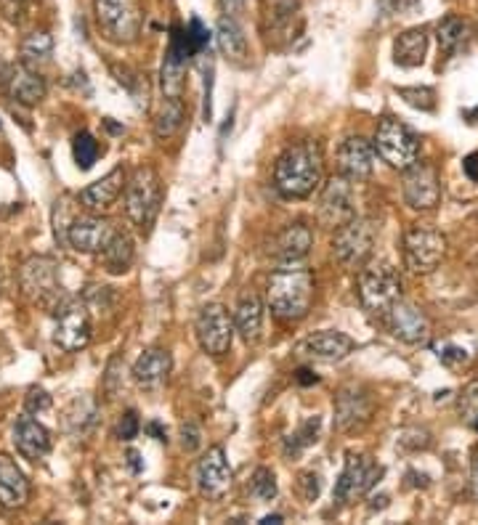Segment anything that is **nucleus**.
<instances>
[{"label": "nucleus", "instance_id": "f257e3e1", "mask_svg": "<svg viewBox=\"0 0 478 525\" xmlns=\"http://www.w3.org/2000/svg\"><path fill=\"white\" fill-rule=\"evenodd\" d=\"M324 175L322 146L317 141H301V144L287 146L279 154L277 168H274V186L282 197L306 199L314 194Z\"/></svg>", "mask_w": 478, "mask_h": 525}, {"label": "nucleus", "instance_id": "f03ea898", "mask_svg": "<svg viewBox=\"0 0 478 525\" xmlns=\"http://www.w3.org/2000/svg\"><path fill=\"white\" fill-rule=\"evenodd\" d=\"M271 313L282 321L303 319L314 300V274L306 268L282 266L274 271L269 279V292H266Z\"/></svg>", "mask_w": 478, "mask_h": 525}, {"label": "nucleus", "instance_id": "7ed1b4c3", "mask_svg": "<svg viewBox=\"0 0 478 525\" xmlns=\"http://www.w3.org/2000/svg\"><path fill=\"white\" fill-rule=\"evenodd\" d=\"M359 303L372 316H386L394 303L401 300V279L396 268L386 260H375L370 266H362L359 274Z\"/></svg>", "mask_w": 478, "mask_h": 525}, {"label": "nucleus", "instance_id": "20e7f679", "mask_svg": "<svg viewBox=\"0 0 478 525\" xmlns=\"http://www.w3.org/2000/svg\"><path fill=\"white\" fill-rule=\"evenodd\" d=\"M162 205V183L155 168H136L131 181L125 183V215L131 218L133 226L141 231L152 229Z\"/></svg>", "mask_w": 478, "mask_h": 525}, {"label": "nucleus", "instance_id": "39448f33", "mask_svg": "<svg viewBox=\"0 0 478 525\" xmlns=\"http://www.w3.org/2000/svg\"><path fill=\"white\" fill-rule=\"evenodd\" d=\"M96 22L104 38L120 46L136 43L144 27V14H141L139 0H96L93 3Z\"/></svg>", "mask_w": 478, "mask_h": 525}, {"label": "nucleus", "instance_id": "423d86ee", "mask_svg": "<svg viewBox=\"0 0 478 525\" xmlns=\"http://www.w3.org/2000/svg\"><path fill=\"white\" fill-rule=\"evenodd\" d=\"M375 239H378V226L354 215L351 221L335 229V239H332L335 260L346 268H362L370 260Z\"/></svg>", "mask_w": 478, "mask_h": 525}, {"label": "nucleus", "instance_id": "0eeeda50", "mask_svg": "<svg viewBox=\"0 0 478 525\" xmlns=\"http://www.w3.org/2000/svg\"><path fill=\"white\" fill-rule=\"evenodd\" d=\"M375 152L383 157V162H388L391 168L407 170L409 165H415L420 157V138L404 125V122L386 117L378 125L375 133Z\"/></svg>", "mask_w": 478, "mask_h": 525}, {"label": "nucleus", "instance_id": "6e6552de", "mask_svg": "<svg viewBox=\"0 0 478 525\" xmlns=\"http://www.w3.org/2000/svg\"><path fill=\"white\" fill-rule=\"evenodd\" d=\"M22 290L32 303L56 311L64 303L59 266L51 258H30L22 266Z\"/></svg>", "mask_w": 478, "mask_h": 525}, {"label": "nucleus", "instance_id": "1a4fd4ad", "mask_svg": "<svg viewBox=\"0 0 478 525\" xmlns=\"http://www.w3.org/2000/svg\"><path fill=\"white\" fill-rule=\"evenodd\" d=\"M91 313L80 300H64L56 308V324H54V343L64 350V353H78V350L88 348L91 343Z\"/></svg>", "mask_w": 478, "mask_h": 525}, {"label": "nucleus", "instance_id": "9d476101", "mask_svg": "<svg viewBox=\"0 0 478 525\" xmlns=\"http://www.w3.org/2000/svg\"><path fill=\"white\" fill-rule=\"evenodd\" d=\"M444 252H447V239L441 231L415 226L404 236V260L412 274H431L444 258Z\"/></svg>", "mask_w": 478, "mask_h": 525}, {"label": "nucleus", "instance_id": "9b49d317", "mask_svg": "<svg viewBox=\"0 0 478 525\" xmlns=\"http://www.w3.org/2000/svg\"><path fill=\"white\" fill-rule=\"evenodd\" d=\"M380 478H383V467L375 459L364 457V454H348L346 467L335 483V502L351 504L362 499Z\"/></svg>", "mask_w": 478, "mask_h": 525}, {"label": "nucleus", "instance_id": "f8f14e48", "mask_svg": "<svg viewBox=\"0 0 478 525\" xmlns=\"http://www.w3.org/2000/svg\"><path fill=\"white\" fill-rule=\"evenodd\" d=\"M194 329H197V340H200L202 350L210 356H221L232 348L234 319L221 303L202 305L197 321H194Z\"/></svg>", "mask_w": 478, "mask_h": 525}, {"label": "nucleus", "instance_id": "ddd939ff", "mask_svg": "<svg viewBox=\"0 0 478 525\" xmlns=\"http://www.w3.org/2000/svg\"><path fill=\"white\" fill-rule=\"evenodd\" d=\"M404 199L412 210H433L441 202L439 173L428 162H415L404 170Z\"/></svg>", "mask_w": 478, "mask_h": 525}, {"label": "nucleus", "instance_id": "4468645a", "mask_svg": "<svg viewBox=\"0 0 478 525\" xmlns=\"http://www.w3.org/2000/svg\"><path fill=\"white\" fill-rule=\"evenodd\" d=\"M356 215L354 207V189L351 181L338 175L324 186L322 197H319V221L330 229H338L346 221H351Z\"/></svg>", "mask_w": 478, "mask_h": 525}, {"label": "nucleus", "instance_id": "2eb2a0df", "mask_svg": "<svg viewBox=\"0 0 478 525\" xmlns=\"http://www.w3.org/2000/svg\"><path fill=\"white\" fill-rule=\"evenodd\" d=\"M115 223L99 215H83L67 226L64 239L70 244L72 250L85 252V255H96L99 250H104V244L115 236Z\"/></svg>", "mask_w": 478, "mask_h": 525}, {"label": "nucleus", "instance_id": "dca6fc26", "mask_svg": "<svg viewBox=\"0 0 478 525\" xmlns=\"http://www.w3.org/2000/svg\"><path fill=\"white\" fill-rule=\"evenodd\" d=\"M388 324H391V332L399 337L401 343L409 345H423L428 343L431 337V321L425 316L417 305L407 303V300H399L394 303V308L386 313Z\"/></svg>", "mask_w": 478, "mask_h": 525}, {"label": "nucleus", "instance_id": "f3484780", "mask_svg": "<svg viewBox=\"0 0 478 525\" xmlns=\"http://www.w3.org/2000/svg\"><path fill=\"white\" fill-rule=\"evenodd\" d=\"M311 247H314V231L303 221L287 223L271 242V258L277 260L279 266H293L309 255Z\"/></svg>", "mask_w": 478, "mask_h": 525}, {"label": "nucleus", "instance_id": "a211bd4d", "mask_svg": "<svg viewBox=\"0 0 478 525\" xmlns=\"http://www.w3.org/2000/svg\"><path fill=\"white\" fill-rule=\"evenodd\" d=\"M197 486L210 499H221L232 486V467L226 459V451L221 446L208 449V454L197 465Z\"/></svg>", "mask_w": 478, "mask_h": 525}, {"label": "nucleus", "instance_id": "6ab92c4d", "mask_svg": "<svg viewBox=\"0 0 478 525\" xmlns=\"http://www.w3.org/2000/svg\"><path fill=\"white\" fill-rule=\"evenodd\" d=\"M375 168V146L362 136L346 138L338 149V170L348 181H364Z\"/></svg>", "mask_w": 478, "mask_h": 525}, {"label": "nucleus", "instance_id": "aec40b11", "mask_svg": "<svg viewBox=\"0 0 478 525\" xmlns=\"http://www.w3.org/2000/svg\"><path fill=\"white\" fill-rule=\"evenodd\" d=\"M354 348L356 343L348 335L324 329V332H317V335L306 337L303 343H298L295 353H298V356L314 358V361H340V358H346Z\"/></svg>", "mask_w": 478, "mask_h": 525}, {"label": "nucleus", "instance_id": "412c9836", "mask_svg": "<svg viewBox=\"0 0 478 525\" xmlns=\"http://www.w3.org/2000/svg\"><path fill=\"white\" fill-rule=\"evenodd\" d=\"M30 502V480L8 454H0V510H19Z\"/></svg>", "mask_w": 478, "mask_h": 525}, {"label": "nucleus", "instance_id": "4be33fe9", "mask_svg": "<svg viewBox=\"0 0 478 525\" xmlns=\"http://www.w3.org/2000/svg\"><path fill=\"white\" fill-rule=\"evenodd\" d=\"M14 446L24 459L38 462V459H43L51 451V433L40 425L38 419L24 414V417L16 419L14 425Z\"/></svg>", "mask_w": 478, "mask_h": 525}, {"label": "nucleus", "instance_id": "5701e85b", "mask_svg": "<svg viewBox=\"0 0 478 525\" xmlns=\"http://www.w3.org/2000/svg\"><path fill=\"white\" fill-rule=\"evenodd\" d=\"M173 369V358L165 348H149L139 356V361L133 364V380L144 390L162 388L170 377Z\"/></svg>", "mask_w": 478, "mask_h": 525}, {"label": "nucleus", "instance_id": "b1692460", "mask_svg": "<svg viewBox=\"0 0 478 525\" xmlns=\"http://www.w3.org/2000/svg\"><path fill=\"white\" fill-rule=\"evenodd\" d=\"M3 91L11 96L19 104H27V107H35L40 101L46 99V80L35 72L32 67H8V77Z\"/></svg>", "mask_w": 478, "mask_h": 525}, {"label": "nucleus", "instance_id": "393cba45", "mask_svg": "<svg viewBox=\"0 0 478 525\" xmlns=\"http://www.w3.org/2000/svg\"><path fill=\"white\" fill-rule=\"evenodd\" d=\"M123 186H125V170L123 168L109 170L104 178L93 181L91 186H85V189L80 191V202H83V207L93 210V213H101V210H107V207L115 205L117 197L123 194Z\"/></svg>", "mask_w": 478, "mask_h": 525}, {"label": "nucleus", "instance_id": "a878e982", "mask_svg": "<svg viewBox=\"0 0 478 525\" xmlns=\"http://www.w3.org/2000/svg\"><path fill=\"white\" fill-rule=\"evenodd\" d=\"M372 401L356 388L340 390L338 401H335V422L340 430H359L370 422Z\"/></svg>", "mask_w": 478, "mask_h": 525}, {"label": "nucleus", "instance_id": "bb28decb", "mask_svg": "<svg viewBox=\"0 0 478 525\" xmlns=\"http://www.w3.org/2000/svg\"><path fill=\"white\" fill-rule=\"evenodd\" d=\"M436 38L447 56L463 54L473 43V24L460 16H444L439 22V30H436Z\"/></svg>", "mask_w": 478, "mask_h": 525}, {"label": "nucleus", "instance_id": "cd10ccee", "mask_svg": "<svg viewBox=\"0 0 478 525\" xmlns=\"http://www.w3.org/2000/svg\"><path fill=\"white\" fill-rule=\"evenodd\" d=\"M99 255L101 268L107 271V274H125L128 268L133 266V239L125 231H115V236L104 244V250L96 252Z\"/></svg>", "mask_w": 478, "mask_h": 525}, {"label": "nucleus", "instance_id": "c85d7f7f", "mask_svg": "<svg viewBox=\"0 0 478 525\" xmlns=\"http://www.w3.org/2000/svg\"><path fill=\"white\" fill-rule=\"evenodd\" d=\"M234 327H237V332L245 337L247 343L258 340L263 327V303L255 292L242 295V300H239L237 305V313H234Z\"/></svg>", "mask_w": 478, "mask_h": 525}, {"label": "nucleus", "instance_id": "c756f323", "mask_svg": "<svg viewBox=\"0 0 478 525\" xmlns=\"http://www.w3.org/2000/svg\"><path fill=\"white\" fill-rule=\"evenodd\" d=\"M428 51V32L423 27L401 32L394 43V61L399 67H420Z\"/></svg>", "mask_w": 478, "mask_h": 525}, {"label": "nucleus", "instance_id": "7c9ffc66", "mask_svg": "<svg viewBox=\"0 0 478 525\" xmlns=\"http://www.w3.org/2000/svg\"><path fill=\"white\" fill-rule=\"evenodd\" d=\"M216 43L221 48V54L226 56L229 61H245L247 56V38L242 27H239L234 19L224 16V19H218L216 27Z\"/></svg>", "mask_w": 478, "mask_h": 525}, {"label": "nucleus", "instance_id": "2f4dec72", "mask_svg": "<svg viewBox=\"0 0 478 525\" xmlns=\"http://www.w3.org/2000/svg\"><path fill=\"white\" fill-rule=\"evenodd\" d=\"M54 54V40L48 32H32L22 43L24 67H35V64H46Z\"/></svg>", "mask_w": 478, "mask_h": 525}, {"label": "nucleus", "instance_id": "473e14b6", "mask_svg": "<svg viewBox=\"0 0 478 525\" xmlns=\"http://www.w3.org/2000/svg\"><path fill=\"white\" fill-rule=\"evenodd\" d=\"M184 104H181V99H176V96H168L165 99V104H162L160 115H157L155 120V133L160 138H168L173 136L181 125H184Z\"/></svg>", "mask_w": 478, "mask_h": 525}, {"label": "nucleus", "instance_id": "72a5a7b5", "mask_svg": "<svg viewBox=\"0 0 478 525\" xmlns=\"http://www.w3.org/2000/svg\"><path fill=\"white\" fill-rule=\"evenodd\" d=\"M319 430H322V419L309 417L290 438L285 441V457H298L303 449H309L311 443L319 441Z\"/></svg>", "mask_w": 478, "mask_h": 525}, {"label": "nucleus", "instance_id": "f704fd0d", "mask_svg": "<svg viewBox=\"0 0 478 525\" xmlns=\"http://www.w3.org/2000/svg\"><path fill=\"white\" fill-rule=\"evenodd\" d=\"M72 152H75V162H78L80 170H91L96 160H99L101 146L88 130H80L75 141H72Z\"/></svg>", "mask_w": 478, "mask_h": 525}, {"label": "nucleus", "instance_id": "c9c22d12", "mask_svg": "<svg viewBox=\"0 0 478 525\" xmlns=\"http://www.w3.org/2000/svg\"><path fill=\"white\" fill-rule=\"evenodd\" d=\"M457 411H460L465 425H471L473 430H478V382L465 385L460 398H457Z\"/></svg>", "mask_w": 478, "mask_h": 525}, {"label": "nucleus", "instance_id": "e433bc0d", "mask_svg": "<svg viewBox=\"0 0 478 525\" xmlns=\"http://www.w3.org/2000/svg\"><path fill=\"white\" fill-rule=\"evenodd\" d=\"M277 475L269 470V467H258L253 475V494L261 499V502H271L277 496Z\"/></svg>", "mask_w": 478, "mask_h": 525}, {"label": "nucleus", "instance_id": "4c0bfd02", "mask_svg": "<svg viewBox=\"0 0 478 525\" xmlns=\"http://www.w3.org/2000/svg\"><path fill=\"white\" fill-rule=\"evenodd\" d=\"M399 96L407 101L409 107L423 109V112H433L436 109V93L431 88H399Z\"/></svg>", "mask_w": 478, "mask_h": 525}, {"label": "nucleus", "instance_id": "58836bf2", "mask_svg": "<svg viewBox=\"0 0 478 525\" xmlns=\"http://www.w3.org/2000/svg\"><path fill=\"white\" fill-rule=\"evenodd\" d=\"M298 491H301L303 502H317L319 491H322V478H319V472L314 470L301 472V478H298Z\"/></svg>", "mask_w": 478, "mask_h": 525}, {"label": "nucleus", "instance_id": "ea45409f", "mask_svg": "<svg viewBox=\"0 0 478 525\" xmlns=\"http://www.w3.org/2000/svg\"><path fill=\"white\" fill-rule=\"evenodd\" d=\"M139 427H141L139 414H136V411H133V409H128L123 414V419L117 422L115 435H117V438H120V441H131V438H136V435H139Z\"/></svg>", "mask_w": 478, "mask_h": 525}, {"label": "nucleus", "instance_id": "a19ab883", "mask_svg": "<svg viewBox=\"0 0 478 525\" xmlns=\"http://www.w3.org/2000/svg\"><path fill=\"white\" fill-rule=\"evenodd\" d=\"M24 406H27L30 414H35V411L40 414V411L51 409V396H48L43 388H32L30 393H27V401H24Z\"/></svg>", "mask_w": 478, "mask_h": 525}, {"label": "nucleus", "instance_id": "79ce46f5", "mask_svg": "<svg viewBox=\"0 0 478 525\" xmlns=\"http://www.w3.org/2000/svg\"><path fill=\"white\" fill-rule=\"evenodd\" d=\"M181 443H184L186 451H197V449H200V443H202L200 427L194 425V422H186V425L181 427Z\"/></svg>", "mask_w": 478, "mask_h": 525}, {"label": "nucleus", "instance_id": "37998d69", "mask_svg": "<svg viewBox=\"0 0 478 525\" xmlns=\"http://www.w3.org/2000/svg\"><path fill=\"white\" fill-rule=\"evenodd\" d=\"M439 361L447 366L463 364V361H468V353L457 345H444V348H439Z\"/></svg>", "mask_w": 478, "mask_h": 525}, {"label": "nucleus", "instance_id": "c03bdc74", "mask_svg": "<svg viewBox=\"0 0 478 525\" xmlns=\"http://www.w3.org/2000/svg\"><path fill=\"white\" fill-rule=\"evenodd\" d=\"M120 366H123V361H120V358H112V361H109L107 380H104L109 398H115V393L120 390V374H117V369H120Z\"/></svg>", "mask_w": 478, "mask_h": 525}, {"label": "nucleus", "instance_id": "a18cd8bd", "mask_svg": "<svg viewBox=\"0 0 478 525\" xmlns=\"http://www.w3.org/2000/svg\"><path fill=\"white\" fill-rule=\"evenodd\" d=\"M420 0H380V6L386 14H407L412 8H417Z\"/></svg>", "mask_w": 478, "mask_h": 525}, {"label": "nucleus", "instance_id": "49530a36", "mask_svg": "<svg viewBox=\"0 0 478 525\" xmlns=\"http://www.w3.org/2000/svg\"><path fill=\"white\" fill-rule=\"evenodd\" d=\"M463 170H465V175L471 178V181H478V152H473V154H468V157H465Z\"/></svg>", "mask_w": 478, "mask_h": 525}, {"label": "nucleus", "instance_id": "de8ad7c7", "mask_svg": "<svg viewBox=\"0 0 478 525\" xmlns=\"http://www.w3.org/2000/svg\"><path fill=\"white\" fill-rule=\"evenodd\" d=\"M226 14H239L245 8V0H218Z\"/></svg>", "mask_w": 478, "mask_h": 525}, {"label": "nucleus", "instance_id": "09e8293b", "mask_svg": "<svg viewBox=\"0 0 478 525\" xmlns=\"http://www.w3.org/2000/svg\"><path fill=\"white\" fill-rule=\"evenodd\" d=\"M471 488H473V496H476V502H478V449L473 451V462H471Z\"/></svg>", "mask_w": 478, "mask_h": 525}, {"label": "nucleus", "instance_id": "8fccbe9b", "mask_svg": "<svg viewBox=\"0 0 478 525\" xmlns=\"http://www.w3.org/2000/svg\"><path fill=\"white\" fill-rule=\"evenodd\" d=\"M128 465H131L133 472H141V454L136 449L128 451Z\"/></svg>", "mask_w": 478, "mask_h": 525}, {"label": "nucleus", "instance_id": "3c124183", "mask_svg": "<svg viewBox=\"0 0 478 525\" xmlns=\"http://www.w3.org/2000/svg\"><path fill=\"white\" fill-rule=\"evenodd\" d=\"M298 380H301L303 385H311V382H319V377L317 374H311L309 369H301V372H298Z\"/></svg>", "mask_w": 478, "mask_h": 525}, {"label": "nucleus", "instance_id": "603ef678", "mask_svg": "<svg viewBox=\"0 0 478 525\" xmlns=\"http://www.w3.org/2000/svg\"><path fill=\"white\" fill-rule=\"evenodd\" d=\"M147 430L152 435H157V441H168V435H165V430H160V425H157V422H152V425H149Z\"/></svg>", "mask_w": 478, "mask_h": 525}, {"label": "nucleus", "instance_id": "864d4df0", "mask_svg": "<svg viewBox=\"0 0 478 525\" xmlns=\"http://www.w3.org/2000/svg\"><path fill=\"white\" fill-rule=\"evenodd\" d=\"M6 77H8V64H3V61H0V88L6 85Z\"/></svg>", "mask_w": 478, "mask_h": 525}, {"label": "nucleus", "instance_id": "5fc2aeb1", "mask_svg": "<svg viewBox=\"0 0 478 525\" xmlns=\"http://www.w3.org/2000/svg\"><path fill=\"white\" fill-rule=\"evenodd\" d=\"M261 523H282V515H269V518H263Z\"/></svg>", "mask_w": 478, "mask_h": 525}]
</instances>
